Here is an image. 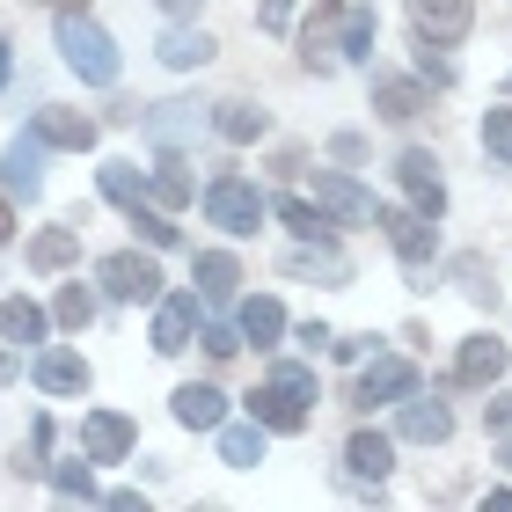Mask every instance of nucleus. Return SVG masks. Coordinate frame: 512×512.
<instances>
[{
	"instance_id": "nucleus-28",
	"label": "nucleus",
	"mask_w": 512,
	"mask_h": 512,
	"mask_svg": "<svg viewBox=\"0 0 512 512\" xmlns=\"http://www.w3.org/2000/svg\"><path fill=\"white\" fill-rule=\"evenodd\" d=\"M161 59H169L176 74H183V66H205V59H213V37H205V30H161Z\"/></svg>"
},
{
	"instance_id": "nucleus-22",
	"label": "nucleus",
	"mask_w": 512,
	"mask_h": 512,
	"mask_svg": "<svg viewBox=\"0 0 512 512\" xmlns=\"http://www.w3.org/2000/svg\"><path fill=\"white\" fill-rule=\"evenodd\" d=\"M278 337H286V308H278L271 293H256V300H242V344H264V352H271Z\"/></svg>"
},
{
	"instance_id": "nucleus-40",
	"label": "nucleus",
	"mask_w": 512,
	"mask_h": 512,
	"mask_svg": "<svg viewBox=\"0 0 512 512\" xmlns=\"http://www.w3.org/2000/svg\"><path fill=\"white\" fill-rule=\"evenodd\" d=\"M293 337H300V344H308V352H315V344H337V337H330V322H300V330H293Z\"/></svg>"
},
{
	"instance_id": "nucleus-11",
	"label": "nucleus",
	"mask_w": 512,
	"mask_h": 512,
	"mask_svg": "<svg viewBox=\"0 0 512 512\" xmlns=\"http://www.w3.org/2000/svg\"><path fill=\"white\" fill-rule=\"evenodd\" d=\"M505 374V344L491 330H476V337H461V352H454V388H491Z\"/></svg>"
},
{
	"instance_id": "nucleus-1",
	"label": "nucleus",
	"mask_w": 512,
	"mask_h": 512,
	"mask_svg": "<svg viewBox=\"0 0 512 512\" xmlns=\"http://www.w3.org/2000/svg\"><path fill=\"white\" fill-rule=\"evenodd\" d=\"M249 417L264 432H308V417H315V374H308V366H293V359H278L271 381L249 395Z\"/></svg>"
},
{
	"instance_id": "nucleus-16",
	"label": "nucleus",
	"mask_w": 512,
	"mask_h": 512,
	"mask_svg": "<svg viewBox=\"0 0 512 512\" xmlns=\"http://www.w3.org/2000/svg\"><path fill=\"white\" fill-rule=\"evenodd\" d=\"M30 132L44 139V147H66V154H88V147H96V118H81V110H37Z\"/></svg>"
},
{
	"instance_id": "nucleus-25",
	"label": "nucleus",
	"mask_w": 512,
	"mask_h": 512,
	"mask_svg": "<svg viewBox=\"0 0 512 512\" xmlns=\"http://www.w3.org/2000/svg\"><path fill=\"white\" fill-rule=\"evenodd\" d=\"M0 337H8V344H44V308H37V300H0Z\"/></svg>"
},
{
	"instance_id": "nucleus-13",
	"label": "nucleus",
	"mask_w": 512,
	"mask_h": 512,
	"mask_svg": "<svg viewBox=\"0 0 512 512\" xmlns=\"http://www.w3.org/2000/svg\"><path fill=\"white\" fill-rule=\"evenodd\" d=\"M198 308H205L198 293H161V308H154V352H183L191 330H198Z\"/></svg>"
},
{
	"instance_id": "nucleus-4",
	"label": "nucleus",
	"mask_w": 512,
	"mask_h": 512,
	"mask_svg": "<svg viewBox=\"0 0 512 512\" xmlns=\"http://www.w3.org/2000/svg\"><path fill=\"white\" fill-rule=\"evenodd\" d=\"M374 227L395 242V256L410 264V278L432 271V256H439V227H432V213H417V205H381Z\"/></svg>"
},
{
	"instance_id": "nucleus-30",
	"label": "nucleus",
	"mask_w": 512,
	"mask_h": 512,
	"mask_svg": "<svg viewBox=\"0 0 512 512\" xmlns=\"http://www.w3.org/2000/svg\"><path fill=\"white\" fill-rule=\"evenodd\" d=\"M125 213H132V227H139V242H147V249H176V220H169V213H154L147 198L125 205Z\"/></svg>"
},
{
	"instance_id": "nucleus-14",
	"label": "nucleus",
	"mask_w": 512,
	"mask_h": 512,
	"mask_svg": "<svg viewBox=\"0 0 512 512\" xmlns=\"http://www.w3.org/2000/svg\"><path fill=\"white\" fill-rule=\"evenodd\" d=\"M395 432L417 439V447H439V439L454 432V410L432 403V395H403V410H395Z\"/></svg>"
},
{
	"instance_id": "nucleus-23",
	"label": "nucleus",
	"mask_w": 512,
	"mask_h": 512,
	"mask_svg": "<svg viewBox=\"0 0 512 512\" xmlns=\"http://www.w3.org/2000/svg\"><path fill=\"white\" fill-rule=\"evenodd\" d=\"M213 132H220V139H235V147H249V139H264V132H271V118H264L256 103H220V110H213Z\"/></svg>"
},
{
	"instance_id": "nucleus-19",
	"label": "nucleus",
	"mask_w": 512,
	"mask_h": 512,
	"mask_svg": "<svg viewBox=\"0 0 512 512\" xmlns=\"http://www.w3.org/2000/svg\"><path fill=\"white\" fill-rule=\"evenodd\" d=\"M30 374H37L44 395H81V388H88V359H81V352H37Z\"/></svg>"
},
{
	"instance_id": "nucleus-41",
	"label": "nucleus",
	"mask_w": 512,
	"mask_h": 512,
	"mask_svg": "<svg viewBox=\"0 0 512 512\" xmlns=\"http://www.w3.org/2000/svg\"><path fill=\"white\" fill-rule=\"evenodd\" d=\"M293 22V0H264V30H286Z\"/></svg>"
},
{
	"instance_id": "nucleus-43",
	"label": "nucleus",
	"mask_w": 512,
	"mask_h": 512,
	"mask_svg": "<svg viewBox=\"0 0 512 512\" xmlns=\"http://www.w3.org/2000/svg\"><path fill=\"white\" fill-rule=\"evenodd\" d=\"M191 8H198V0H169V15H191Z\"/></svg>"
},
{
	"instance_id": "nucleus-3",
	"label": "nucleus",
	"mask_w": 512,
	"mask_h": 512,
	"mask_svg": "<svg viewBox=\"0 0 512 512\" xmlns=\"http://www.w3.org/2000/svg\"><path fill=\"white\" fill-rule=\"evenodd\" d=\"M205 220H213V227H227V235H256V227L271 220V198L256 191L249 176L220 169L213 183H205Z\"/></svg>"
},
{
	"instance_id": "nucleus-12",
	"label": "nucleus",
	"mask_w": 512,
	"mask_h": 512,
	"mask_svg": "<svg viewBox=\"0 0 512 512\" xmlns=\"http://www.w3.org/2000/svg\"><path fill=\"white\" fill-rule=\"evenodd\" d=\"M374 110L388 125H417L432 110V96H425V81H403V74H374Z\"/></svg>"
},
{
	"instance_id": "nucleus-37",
	"label": "nucleus",
	"mask_w": 512,
	"mask_h": 512,
	"mask_svg": "<svg viewBox=\"0 0 512 512\" xmlns=\"http://www.w3.org/2000/svg\"><path fill=\"white\" fill-rule=\"evenodd\" d=\"M52 491L88 505V498H96V483H88V461H59V469H52Z\"/></svg>"
},
{
	"instance_id": "nucleus-15",
	"label": "nucleus",
	"mask_w": 512,
	"mask_h": 512,
	"mask_svg": "<svg viewBox=\"0 0 512 512\" xmlns=\"http://www.w3.org/2000/svg\"><path fill=\"white\" fill-rule=\"evenodd\" d=\"M286 271L293 278H322V286H344V278H352V256H344L337 242H322V235H308L293 256H286Z\"/></svg>"
},
{
	"instance_id": "nucleus-45",
	"label": "nucleus",
	"mask_w": 512,
	"mask_h": 512,
	"mask_svg": "<svg viewBox=\"0 0 512 512\" xmlns=\"http://www.w3.org/2000/svg\"><path fill=\"white\" fill-rule=\"evenodd\" d=\"M8 374H15V366H8V352H0V381H8Z\"/></svg>"
},
{
	"instance_id": "nucleus-32",
	"label": "nucleus",
	"mask_w": 512,
	"mask_h": 512,
	"mask_svg": "<svg viewBox=\"0 0 512 512\" xmlns=\"http://www.w3.org/2000/svg\"><path fill=\"white\" fill-rule=\"evenodd\" d=\"M103 198L110 205H139V198H147V176H139L132 161H110V169H103Z\"/></svg>"
},
{
	"instance_id": "nucleus-2",
	"label": "nucleus",
	"mask_w": 512,
	"mask_h": 512,
	"mask_svg": "<svg viewBox=\"0 0 512 512\" xmlns=\"http://www.w3.org/2000/svg\"><path fill=\"white\" fill-rule=\"evenodd\" d=\"M59 52H66V66H74L88 88H110V81H118V66H125L118 59V37H110L96 15H81V8L59 15Z\"/></svg>"
},
{
	"instance_id": "nucleus-6",
	"label": "nucleus",
	"mask_w": 512,
	"mask_h": 512,
	"mask_svg": "<svg viewBox=\"0 0 512 512\" xmlns=\"http://www.w3.org/2000/svg\"><path fill=\"white\" fill-rule=\"evenodd\" d=\"M96 278H103V293H110V300H161V271H154V256H139V249L103 256Z\"/></svg>"
},
{
	"instance_id": "nucleus-24",
	"label": "nucleus",
	"mask_w": 512,
	"mask_h": 512,
	"mask_svg": "<svg viewBox=\"0 0 512 512\" xmlns=\"http://www.w3.org/2000/svg\"><path fill=\"white\" fill-rule=\"evenodd\" d=\"M81 256V227H44V235L30 242V264L37 271H66Z\"/></svg>"
},
{
	"instance_id": "nucleus-44",
	"label": "nucleus",
	"mask_w": 512,
	"mask_h": 512,
	"mask_svg": "<svg viewBox=\"0 0 512 512\" xmlns=\"http://www.w3.org/2000/svg\"><path fill=\"white\" fill-rule=\"evenodd\" d=\"M0 88H8V44H0Z\"/></svg>"
},
{
	"instance_id": "nucleus-38",
	"label": "nucleus",
	"mask_w": 512,
	"mask_h": 512,
	"mask_svg": "<svg viewBox=\"0 0 512 512\" xmlns=\"http://www.w3.org/2000/svg\"><path fill=\"white\" fill-rule=\"evenodd\" d=\"M483 147L512 169V110H491V118H483Z\"/></svg>"
},
{
	"instance_id": "nucleus-20",
	"label": "nucleus",
	"mask_w": 512,
	"mask_h": 512,
	"mask_svg": "<svg viewBox=\"0 0 512 512\" xmlns=\"http://www.w3.org/2000/svg\"><path fill=\"white\" fill-rule=\"evenodd\" d=\"M220 417H227V395H220V388H205V381H183V388H176V425L213 432Z\"/></svg>"
},
{
	"instance_id": "nucleus-26",
	"label": "nucleus",
	"mask_w": 512,
	"mask_h": 512,
	"mask_svg": "<svg viewBox=\"0 0 512 512\" xmlns=\"http://www.w3.org/2000/svg\"><path fill=\"white\" fill-rule=\"evenodd\" d=\"M220 461L227 469H256V461H264V425H220Z\"/></svg>"
},
{
	"instance_id": "nucleus-8",
	"label": "nucleus",
	"mask_w": 512,
	"mask_h": 512,
	"mask_svg": "<svg viewBox=\"0 0 512 512\" xmlns=\"http://www.w3.org/2000/svg\"><path fill=\"white\" fill-rule=\"evenodd\" d=\"M395 183H403V198L417 205V213H447V183H439V161L425 154V147H410L403 161H395Z\"/></svg>"
},
{
	"instance_id": "nucleus-5",
	"label": "nucleus",
	"mask_w": 512,
	"mask_h": 512,
	"mask_svg": "<svg viewBox=\"0 0 512 512\" xmlns=\"http://www.w3.org/2000/svg\"><path fill=\"white\" fill-rule=\"evenodd\" d=\"M308 191H315V205H322V220H337V227H374V213H381L374 191L352 183V176H337V169H315Z\"/></svg>"
},
{
	"instance_id": "nucleus-39",
	"label": "nucleus",
	"mask_w": 512,
	"mask_h": 512,
	"mask_svg": "<svg viewBox=\"0 0 512 512\" xmlns=\"http://www.w3.org/2000/svg\"><path fill=\"white\" fill-rule=\"evenodd\" d=\"M205 352H213V359H235V352H242V330H205Z\"/></svg>"
},
{
	"instance_id": "nucleus-46",
	"label": "nucleus",
	"mask_w": 512,
	"mask_h": 512,
	"mask_svg": "<svg viewBox=\"0 0 512 512\" xmlns=\"http://www.w3.org/2000/svg\"><path fill=\"white\" fill-rule=\"evenodd\" d=\"M59 8H81V0H59Z\"/></svg>"
},
{
	"instance_id": "nucleus-7",
	"label": "nucleus",
	"mask_w": 512,
	"mask_h": 512,
	"mask_svg": "<svg viewBox=\"0 0 512 512\" xmlns=\"http://www.w3.org/2000/svg\"><path fill=\"white\" fill-rule=\"evenodd\" d=\"M417 395V366L410 359H374L366 374L352 381V410H374V403H403Z\"/></svg>"
},
{
	"instance_id": "nucleus-27",
	"label": "nucleus",
	"mask_w": 512,
	"mask_h": 512,
	"mask_svg": "<svg viewBox=\"0 0 512 512\" xmlns=\"http://www.w3.org/2000/svg\"><path fill=\"white\" fill-rule=\"evenodd\" d=\"M147 191H154L161 205H191V198H198V183L183 176V161H176V154H161V161H154V176H147Z\"/></svg>"
},
{
	"instance_id": "nucleus-9",
	"label": "nucleus",
	"mask_w": 512,
	"mask_h": 512,
	"mask_svg": "<svg viewBox=\"0 0 512 512\" xmlns=\"http://www.w3.org/2000/svg\"><path fill=\"white\" fill-rule=\"evenodd\" d=\"M0 191L8 198H37L44 191V139L37 132L8 139V154H0Z\"/></svg>"
},
{
	"instance_id": "nucleus-10",
	"label": "nucleus",
	"mask_w": 512,
	"mask_h": 512,
	"mask_svg": "<svg viewBox=\"0 0 512 512\" xmlns=\"http://www.w3.org/2000/svg\"><path fill=\"white\" fill-rule=\"evenodd\" d=\"M476 22V0H410V30L417 37H439V44H461Z\"/></svg>"
},
{
	"instance_id": "nucleus-31",
	"label": "nucleus",
	"mask_w": 512,
	"mask_h": 512,
	"mask_svg": "<svg viewBox=\"0 0 512 512\" xmlns=\"http://www.w3.org/2000/svg\"><path fill=\"white\" fill-rule=\"evenodd\" d=\"M52 315H59V330H88V322H96V293L88 286H59Z\"/></svg>"
},
{
	"instance_id": "nucleus-18",
	"label": "nucleus",
	"mask_w": 512,
	"mask_h": 512,
	"mask_svg": "<svg viewBox=\"0 0 512 512\" xmlns=\"http://www.w3.org/2000/svg\"><path fill=\"white\" fill-rule=\"evenodd\" d=\"M81 439H88V461H125L132 454V417L125 410H88Z\"/></svg>"
},
{
	"instance_id": "nucleus-29",
	"label": "nucleus",
	"mask_w": 512,
	"mask_h": 512,
	"mask_svg": "<svg viewBox=\"0 0 512 512\" xmlns=\"http://www.w3.org/2000/svg\"><path fill=\"white\" fill-rule=\"evenodd\" d=\"M374 37H381L374 8H344V37H337V52H344V59H374Z\"/></svg>"
},
{
	"instance_id": "nucleus-35",
	"label": "nucleus",
	"mask_w": 512,
	"mask_h": 512,
	"mask_svg": "<svg viewBox=\"0 0 512 512\" xmlns=\"http://www.w3.org/2000/svg\"><path fill=\"white\" fill-rule=\"evenodd\" d=\"M191 125H205V118H198V110H191V103H161V110H154V118H147V132H154V139H183V132H191Z\"/></svg>"
},
{
	"instance_id": "nucleus-33",
	"label": "nucleus",
	"mask_w": 512,
	"mask_h": 512,
	"mask_svg": "<svg viewBox=\"0 0 512 512\" xmlns=\"http://www.w3.org/2000/svg\"><path fill=\"white\" fill-rule=\"evenodd\" d=\"M271 213L286 220V227H293L300 242H308V235H322V227H330V220H322V205H308V198H271Z\"/></svg>"
},
{
	"instance_id": "nucleus-36",
	"label": "nucleus",
	"mask_w": 512,
	"mask_h": 512,
	"mask_svg": "<svg viewBox=\"0 0 512 512\" xmlns=\"http://www.w3.org/2000/svg\"><path fill=\"white\" fill-rule=\"evenodd\" d=\"M417 74H425L432 88H454V59L439 52V37H417Z\"/></svg>"
},
{
	"instance_id": "nucleus-42",
	"label": "nucleus",
	"mask_w": 512,
	"mask_h": 512,
	"mask_svg": "<svg viewBox=\"0 0 512 512\" xmlns=\"http://www.w3.org/2000/svg\"><path fill=\"white\" fill-rule=\"evenodd\" d=\"M22 227H15V205H8V191H0V242H15Z\"/></svg>"
},
{
	"instance_id": "nucleus-17",
	"label": "nucleus",
	"mask_w": 512,
	"mask_h": 512,
	"mask_svg": "<svg viewBox=\"0 0 512 512\" xmlns=\"http://www.w3.org/2000/svg\"><path fill=\"white\" fill-rule=\"evenodd\" d=\"M191 271H198V300H205V308H227V300L242 293V264L227 249H198Z\"/></svg>"
},
{
	"instance_id": "nucleus-21",
	"label": "nucleus",
	"mask_w": 512,
	"mask_h": 512,
	"mask_svg": "<svg viewBox=\"0 0 512 512\" xmlns=\"http://www.w3.org/2000/svg\"><path fill=\"white\" fill-rule=\"evenodd\" d=\"M344 469H352L359 483H381L388 469H395V447L381 432H352V447H344Z\"/></svg>"
},
{
	"instance_id": "nucleus-34",
	"label": "nucleus",
	"mask_w": 512,
	"mask_h": 512,
	"mask_svg": "<svg viewBox=\"0 0 512 512\" xmlns=\"http://www.w3.org/2000/svg\"><path fill=\"white\" fill-rule=\"evenodd\" d=\"M454 278H461V293H469V300H498V278H491L483 256H454Z\"/></svg>"
}]
</instances>
